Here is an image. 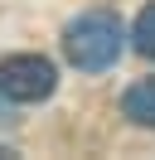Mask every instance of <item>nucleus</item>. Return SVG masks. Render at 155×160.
I'll use <instances>...</instances> for the list:
<instances>
[{"label": "nucleus", "instance_id": "obj_4", "mask_svg": "<svg viewBox=\"0 0 155 160\" xmlns=\"http://www.w3.org/2000/svg\"><path fill=\"white\" fill-rule=\"evenodd\" d=\"M131 44H136V53H141V58H155V0L136 15V24H131Z\"/></svg>", "mask_w": 155, "mask_h": 160}, {"label": "nucleus", "instance_id": "obj_1", "mask_svg": "<svg viewBox=\"0 0 155 160\" xmlns=\"http://www.w3.org/2000/svg\"><path fill=\"white\" fill-rule=\"evenodd\" d=\"M121 44H126V29L116 15L107 10H92V15H78L73 24L63 29V53L73 68L82 73H102L121 58Z\"/></svg>", "mask_w": 155, "mask_h": 160}, {"label": "nucleus", "instance_id": "obj_2", "mask_svg": "<svg viewBox=\"0 0 155 160\" xmlns=\"http://www.w3.org/2000/svg\"><path fill=\"white\" fill-rule=\"evenodd\" d=\"M58 88V73L44 53H10L0 58V97L5 102H44Z\"/></svg>", "mask_w": 155, "mask_h": 160}, {"label": "nucleus", "instance_id": "obj_3", "mask_svg": "<svg viewBox=\"0 0 155 160\" xmlns=\"http://www.w3.org/2000/svg\"><path fill=\"white\" fill-rule=\"evenodd\" d=\"M121 112L136 121V126H155V78L131 82V88H126V97H121Z\"/></svg>", "mask_w": 155, "mask_h": 160}]
</instances>
